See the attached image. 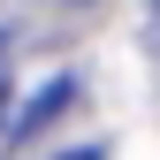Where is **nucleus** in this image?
<instances>
[{
	"instance_id": "nucleus-1",
	"label": "nucleus",
	"mask_w": 160,
	"mask_h": 160,
	"mask_svg": "<svg viewBox=\"0 0 160 160\" xmlns=\"http://www.w3.org/2000/svg\"><path fill=\"white\" fill-rule=\"evenodd\" d=\"M69 99H76V76H53V84H46V92H38V99H31V107H23V114H15V137H38V130H46V122H53V114H61V107H69Z\"/></svg>"
},
{
	"instance_id": "nucleus-2",
	"label": "nucleus",
	"mask_w": 160,
	"mask_h": 160,
	"mask_svg": "<svg viewBox=\"0 0 160 160\" xmlns=\"http://www.w3.org/2000/svg\"><path fill=\"white\" fill-rule=\"evenodd\" d=\"M0 114H8V31H0Z\"/></svg>"
},
{
	"instance_id": "nucleus-3",
	"label": "nucleus",
	"mask_w": 160,
	"mask_h": 160,
	"mask_svg": "<svg viewBox=\"0 0 160 160\" xmlns=\"http://www.w3.org/2000/svg\"><path fill=\"white\" fill-rule=\"evenodd\" d=\"M145 23H152V46H160V0H152V8H145Z\"/></svg>"
},
{
	"instance_id": "nucleus-4",
	"label": "nucleus",
	"mask_w": 160,
	"mask_h": 160,
	"mask_svg": "<svg viewBox=\"0 0 160 160\" xmlns=\"http://www.w3.org/2000/svg\"><path fill=\"white\" fill-rule=\"evenodd\" d=\"M69 160H107V152H99V145H84V152H69Z\"/></svg>"
}]
</instances>
